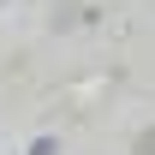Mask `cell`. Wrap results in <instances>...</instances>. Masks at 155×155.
Listing matches in <instances>:
<instances>
[{
    "label": "cell",
    "instance_id": "6da1fadb",
    "mask_svg": "<svg viewBox=\"0 0 155 155\" xmlns=\"http://www.w3.org/2000/svg\"><path fill=\"white\" fill-rule=\"evenodd\" d=\"M30 155H60V143H54V137H36V149H30Z\"/></svg>",
    "mask_w": 155,
    "mask_h": 155
}]
</instances>
